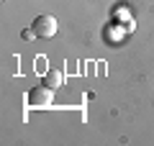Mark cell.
<instances>
[{
    "label": "cell",
    "mask_w": 154,
    "mask_h": 146,
    "mask_svg": "<svg viewBox=\"0 0 154 146\" xmlns=\"http://www.w3.org/2000/svg\"><path fill=\"white\" fill-rule=\"evenodd\" d=\"M62 82H64L62 72H59V69H49V72L44 75V80H41V85L51 87V90H59V87H62Z\"/></svg>",
    "instance_id": "cell-3"
},
{
    "label": "cell",
    "mask_w": 154,
    "mask_h": 146,
    "mask_svg": "<svg viewBox=\"0 0 154 146\" xmlns=\"http://www.w3.org/2000/svg\"><path fill=\"white\" fill-rule=\"evenodd\" d=\"M31 28H33V33H36L38 38H51L57 33V18L49 16V13H44V16H38L36 21L31 23Z\"/></svg>",
    "instance_id": "cell-2"
},
{
    "label": "cell",
    "mask_w": 154,
    "mask_h": 146,
    "mask_svg": "<svg viewBox=\"0 0 154 146\" xmlns=\"http://www.w3.org/2000/svg\"><path fill=\"white\" fill-rule=\"evenodd\" d=\"M21 36H23V38H26V41H28V38H36V33H33V28H31V31H23Z\"/></svg>",
    "instance_id": "cell-4"
},
{
    "label": "cell",
    "mask_w": 154,
    "mask_h": 146,
    "mask_svg": "<svg viewBox=\"0 0 154 146\" xmlns=\"http://www.w3.org/2000/svg\"><path fill=\"white\" fill-rule=\"evenodd\" d=\"M51 100H54V90L46 85H38L28 90V105L31 108H49Z\"/></svg>",
    "instance_id": "cell-1"
}]
</instances>
